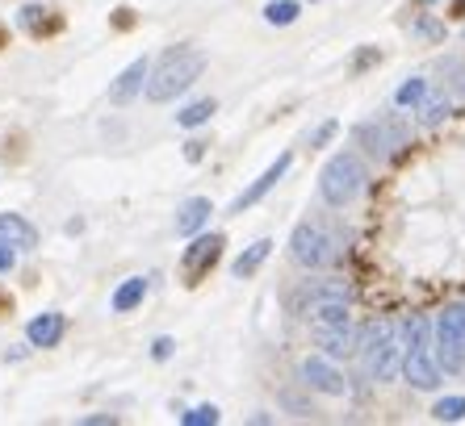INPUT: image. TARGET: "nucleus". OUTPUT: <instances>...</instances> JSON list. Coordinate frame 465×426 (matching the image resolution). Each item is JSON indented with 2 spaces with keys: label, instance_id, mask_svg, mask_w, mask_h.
<instances>
[{
  "label": "nucleus",
  "instance_id": "obj_5",
  "mask_svg": "<svg viewBox=\"0 0 465 426\" xmlns=\"http://www.w3.org/2000/svg\"><path fill=\"white\" fill-rule=\"evenodd\" d=\"M352 142L365 150L369 160L386 163L390 155H399L407 142H411V126L399 118V113H386V118H365L352 130Z\"/></svg>",
  "mask_w": 465,
  "mask_h": 426
},
{
  "label": "nucleus",
  "instance_id": "obj_11",
  "mask_svg": "<svg viewBox=\"0 0 465 426\" xmlns=\"http://www.w3.org/2000/svg\"><path fill=\"white\" fill-rule=\"evenodd\" d=\"M302 381H306V389H319V393H327V397H344L348 393V381H344V373H336L327 360H319V355H311V360H302Z\"/></svg>",
  "mask_w": 465,
  "mask_h": 426
},
{
  "label": "nucleus",
  "instance_id": "obj_21",
  "mask_svg": "<svg viewBox=\"0 0 465 426\" xmlns=\"http://www.w3.org/2000/svg\"><path fill=\"white\" fill-rule=\"evenodd\" d=\"M264 22L269 25H293L298 22V0H272L264 9Z\"/></svg>",
  "mask_w": 465,
  "mask_h": 426
},
{
  "label": "nucleus",
  "instance_id": "obj_3",
  "mask_svg": "<svg viewBox=\"0 0 465 426\" xmlns=\"http://www.w3.org/2000/svg\"><path fill=\"white\" fill-rule=\"evenodd\" d=\"M202 72H206V54L193 51V46H173L155 63V72L147 75V101H173L193 80H202Z\"/></svg>",
  "mask_w": 465,
  "mask_h": 426
},
{
  "label": "nucleus",
  "instance_id": "obj_16",
  "mask_svg": "<svg viewBox=\"0 0 465 426\" xmlns=\"http://www.w3.org/2000/svg\"><path fill=\"white\" fill-rule=\"evenodd\" d=\"M0 238L9 247H17V251H34L38 247V230L25 222L22 213H0Z\"/></svg>",
  "mask_w": 465,
  "mask_h": 426
},
{
  "label": "nucleus",
  "instance_id": "obj_34",
  "mask_svg": "<svg viewBox=\"0 0 465 426\" xmlns=\"http://www.w3.org/2000/svg\"><path fill=\"white\" fill-rule=\"evenodd\" d=\"M0 43H5V30H0Z\"/></svg>",
  "mask_w": 465,
  "mask_h": 426
},
{
  "label": "nucleus",
  "instance_id": "obj_4",
  "mask_svg": "<svg viewBox=\"0 0 465 426\" xmlns=\"http://www.w3.org/2000/svg\"><path fill=\"white\" fill-rule=\"evenodd\" d=\"M365 180H369L365 160L352 155V150H340V155H331L327 168L319 171V197H323L331 209H344V205H352L361 197Z\"/></svg>",
  "mask_w": 465,
  "mask_h": 426
},
{
  "label": "nucleus",
  "instance_id": "obj_18",
  "mask_svg": "<svg viewBox=\"0 0 465 426\" xmlns=\"http://www.w3.org/2000/svg\"><path fill=\"white\" fill-rule=\"evenodd\" d=\"M269 251H272V243H269V238H256V243H252L248 251H243V256H239L235 264H231V272H235V276H256V272H260V264L269 259Z\"/></svg>",
  "mask_w": 465,
  "mask_h": 426
},
{
  "label": "nucleus",
  "instance_id": "obj_29",
  "mask_svg": "<svg viewBox=\"0 0 465 426\" xmlns=\"http://www.w3.org/2000/svg\"><path fill=\"white\" fill-rule=\"evenodd\" d=\"M13 264H17V247H9L5 238H0V272H9Z\"/></svg>",
  "mask_w": 465,
  "mask_h": 426
},
{
  "label": "nucleus",
  "instance_id": "obj_2",
  "mask_svg": "<svg viewBox=\"0 0 465 426\" xmlns=\"http://www.w3.org/2000/svg\"><path fill=\"white\" fill-rule=\"evenodd\" d=\"M348 301H352V293H348L344 280H314V285L306 280L293 293V314L306 318L311 326H336V322H352Z\"/></svg>",
  "mask_w": 465,
  "mask_h": 426
},
{
  "label": "nucleus",
  "instance_id": "obj_8",
  "mask_svg": "<svg viewBox=\"0 0 465 426\" xmlns=\"http://www.w3.org/2000/svg\"><path fill=\"white\" fill-rule=\"evenodd\" d=\"M436 360H440L444 373H461L465 368V301L440 309L436 318Z\"/></svg>",
  "mask_w": 465,
  "mask_h": 426
},
{
  "label": "nucleus",
  "instance_id": "obj_28",
  "mask_svg": "<svg viewBox=\"0 0 465 426\" xmlns=\"http://www.w3.org/2000/svg\"><path fill=\"white\" fill-rule=\"evenodd\" d=\"M336 121H323V126H319V130H314V134H311V147H327V142H331V139H336Z\"/></svg>",
  "mask_w": 465,
  "mask_h": 426
},
{
  "label": "nucleus",
  "instance_id": "obj_33",
  "mask_svg": "<svg viewBox=\"0 0 465 426\" xmlns=\"http://www.w3.org/2000/svg\"><path fill=\"white\" fill-rule=\"evenodd\" d=\"M457 9H461V13H465V0H457Z\"/></svg>",
  "mask_w": 465,
  "mask_h": 426
},
{
  "label": "nucleus",
  "instance_id": "obj_32",
  "mask_svg": "<svg viewBox=\"0 0 465 426\" xmlns=\"http://www.w3.org/2000/svg\"><path fill=\"white\" fill-rule=\"evenodd\" d=\"M202 147H206V142H189V147H184V155H189V160H202Z\"/></svg>",
  "mask_w": 465,
  "mask_h": 426
},
{
  "label": "nucleus",
  "instance_id": "obj_10",
  "mask_svg": "<svg viewBox=\"0 0 465 426\" xmlns=\"http://www.w3.org/2000/svg\"><path fill=\"white\" fill-rule=\"evenodd\" d=\"M290 163H293V155H277V163H269V168L260 171L256 180L248 184V189L239 192L235 197V205H231V213H243V209H252V205H260L264 201V197H269L272 189H277V184H282V176L285 171H290Z\"/></svg>",
  "mask_w": 465,
  "mask_h": 426
},
{
  "label": "nucleus",
  "instance_id": "obj_13",
  "mask_svg": "<svg viewBox=\"0 0 465 426\" xmlns=\"http://www.w3.org/2000/svg\"><path fill=\"white\" fill-rule=\"evenodd\" d=\"M210 213H214L210 197H189V201L176 209V235H184V238L202 235V230H206V222H210Z\"/></svg>",
  "mask_w": 465,
  "mask_h": 426
},
{
  "label": "nucleus",
  "instance_id": "obj_19",
  "mask_svg": "<svg viewBox=\"0 0 465 426\" xmlns=\"http://www.w3.org/2000/svg\"><path fill=\"white\" fill-rule=\"evenodd\" d=\"M214 118V101H193V105H184L181 113H176V126H184V130H197V126H206V121Z\"/></svg>",
  "mask_w": 465,
  "mask_h": 426
},
{
  "label": "nucleus",
  "instance_id": "obj_7",
  "mask_svg": "<svg viewBox=\"0 0 465 426\" xmlns=\"http://www.w3.org/2000/svg\"><path fill=\"white\" fill-rule=\"evenodd\" d=\"M290 259L298 267H306V272L327 267L331 259H336V235H331L323 222L306 218V222L293 226V235H290Z\"/></svg>",
  "mask_w": 465,
  "mask_h": 426
},
{
  "label": "nucleus",
  "instance_id": "obj_22",
  "mask_svg": "<svg viewBox=\"0 0 465 426\" xmlns=\"http://www.w3.org/2000/svg\"><path fill=\"white\" fill-rule=\"evenodd\" d=\"M423 96H428V80H423V75H415V80H407V84L399 88V92H394V105H423Z\"/></svg>",
  "mask_w": 465,
  "mask_h": 426
},
{
  "label": "nucleus",
  "instance_id": "obj_26",
  "mask_svg": "<svg viewBox=\"0 0 465 426\" xmlns=\"http://www.w3.org/2000/svg\"><path fill=\"white\" fill-rule=\"evenodd\" d=\"M411 34H415V38H428V43H440V38H444V25L436 22V17H420V22L411 25Z\"/></svg>",
  "mask_w": 465,
  "mask_h": 426
},
{
  "label": "nucleus",
  "instance_id": "obj_6",
  "mask_svg": "<svg viewBox=\"0 0 465 426\" xmlns=\"http://www.w3.org/2000/svg\"><path fill=\"white\" fill-rule=\"evenodd\" d=\"M361 355H365V373L373 381H394L402 373V343L394 339V322H373L365 331V343H361Z\"/></svg>",
  "mask_w": 465,
  "mask_h": 426
},
{
  "label": "nucleus",
  "instance_id": "obj_27",
  "mask_svg": "<svg viewBox=\"0 0 465 426\" xmlns=\"http://www.w3.org/2000/svg\"><path fill=\"white\" fill-rule=\"evenodd\" d=\"M184 426H214L218 422V410L214 405H197V410H189V414L181 418Z\"/></svg>",
  "mask_w": 465,
  "mask_h": 426
},
{
  "label": "nucleus",
  "instance_id": "obj_31",
  "mask_svg": "<svg viewBox=\"0 0 465 426\" xmlns=\"http://www.w3.org/2000/svg\"><path fill=\"white\" fill-rule=\"evenodd\" d=\"M105 422H114V414H88L84 418V426H105Z\"/></svg>",
  "mask_w": 465,
  "mask_h": 426
},
{
  "label": "nucleus",
  "instance_id": "obj_9",
  "mask_svg": "<svg viewBox=\"0 0 465 426\" xmlns=\"http://www.w3.org/2000/svg\"><path fill=\"white\" fill-rule=\"evenodd\" d=\"M218 256H223V235H193V243L184 247V256H181V272L189 276V285L197 276H206Z\"/></svg>",
  "mask_w": 465,
  "mask_h": 426
},
{
  "label": "nucleus",
  "instance_id": "obj_30",
  "mask_svg": "<svg viewBox=\"0 0 465 426\" xmlns=\"http://www.w3.org/2000/svg\"><path fill=\"white\" fill-rule=\"evenodd\" d=\"M173 347H176V343H173V339H155L152 355H155V360H168V355H173Z\"/></svg>",
  "mask_w": 465,
  "mask_h": 426
},
{
  "label": "nucleus",
  "instance_id": "obj_25",
  "mask_svg": "<svg viewBox=\"0 0 465 426\" xmlns=\"http://www.w3.org/2000/svg\"><path fill=\"white\" fill-rule=\"evenodd\" d=\"M449 118V96H432V101H423L420 105V121L423 126H436V121Z\"/></svg>",
  "mask_w": 465,
  "mask_h": 426
},
{
  "label": "nucleus",
  "instance_id": "obj_1",
  "mask_svg": "<svg viewBox=\"0 0 465 426\" xmlns=\"http://www.w3.org/2000/svg\"><path fill=\"white\" fill-rule=\"evenodd\" d=\"M407 343H402V376L407 384L423 389V393H432L436 384H440V360H436V339H432V322L423 318V314H411L407 318Z\"/></svg>",
  "mask_w": 465,
  "mask_h": 426
},
{
  "label": "nucleus",
  "instance_id": "obj_24",
  "mask_svg": "<svg viewBox=\"0 0 465 426\" xmlns=\"http://www.w3.org/2000/svg\"><path fill=\"white\" fill-rule=\"evenodd\" d=\"M440 75L449 80V88H453V92H461V96H465V59H457V54L440 59Z\"/></svg>",
  "mask_w": 465,
  "mask_h": 426
},
{
  "label": "nucleus",
  "instance_id": "obj_15",
  "mask_svg": "<svg viewBox=\"0 0 465 426\" xmlns=\"http://www.w3.org/2000/svg\"><path fill=\"white\" fill-rule=\"evenodd\" d=\"M67 322L64 314H38V318H30V326H25V339H30V347H54V343L64 339Z\"/></svg>",
  "mask_w": 465,
  "mask_h": 426
},
{
  "label": "nucleus",
  "instance_id": "obj_20",
  "mask_svg": "<svg viewBox=\"0 0 465 426\" xmlns=\"http://www.w3.org/2000/svg\"><path fill=\"white\" fill-rule=\"evenodd\" d=\"M46 13H51V9H43V5H25L17 22H22L30 34H46V30H54V25H59L54 17H46Z\"/></svg>",
  "mask_w": 465,
  "mask_h": 426
},
{
  "label": "nucleus",
  "instance_id": "obj_17",
  "mask_svg": "<svg viewBox=\"0 0 465 426\" xmlns=\"http://www.w3.org/2000/svg\"><path fill=\"white\" fill-rule=\"evenodd\" d=\"M143 297H147V280L143 276H130V280H122L118 285V293H114V314H130L134 305H143Z\"/></svg>",
  "mask_w": 465,
  "mask_h": 426
},
{
  "label": "nucleus",
  "instance_id": "obj_12",
  "mask_svg": "<svg viewBox=\"0 0 465 426\" xmlns=\"http://www.w3.org/2000/svg\"><path fill=\"white\" fill-rule=\"evenodd\" d=\"M314 343L323 347L331 360H340V355H352L361 347L357 343V331H352V322H336V326H314Z\"/></svg>",
  "mask_w": 465,
  "mask_h": 426
},
{
  "label": "nucleus",
  "instance_id": "obj_23",
  "mask_svg": "<svg viewBox=\"0 0 465 426\" xmlns=\"http://www.w3.org/2000/svg\"><path fill=\"white\" fill-rule=\"evenodd\" d=\"M432 418L436 422H461L465 418V397H440L432 405Z\"/></svg>",
  "mask_w": 465,
  "mask_h": 426
},
{
  "label": "nucleus",
  "instance_id": "obj_14",
  "mask_svg": "<svg viewBox=\"0 0 465 426\" xmlns=\"http://www.w3.org/2000/svg\"><path fill=\"white\" fill-rule=\"evenodd\" d=\"M147 75H152V63H147V59H134V63H130L126 72H122L118 80L109 84V101H114V105H126V101H134V92L143 88V80H147Z\"/></svg>",
  "mask_w": 465,
  "mask_h": 426
}]
</instances>
